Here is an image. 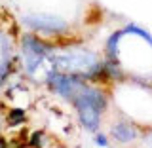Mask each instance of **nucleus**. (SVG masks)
Returning a JSON list of instances; mask_svg holds the SVG:
<instances>
[{"instance_id":"nucleus-1","label":"nucleus","mask_w":152,"mask_h":148,"mask_svg":"<svg viewBox=\"0 0 152 148\" xmlns=\"http://www.w3.org/2000/svg\"><path fill=\"white\" fill-rule=\"evenodd\" d=\"M72 101L78 108L80 122L84 123L88 129L95 131L99 127V120H101V112L107 106V97L103 91L95 87H88V85H80L72 95Z\"/></svg>"},{"instance_id":"nucleus-2","label":"nucleus","mask_w":152,"mask_h":148,"mask_svg":"<svg viewBox=\"0 0 152 148\" xmlns=\"http://www.w3.org/2000/svg\"><path fill=\"white\" fill-rule=\"evenodd\" d=\"M23 57H25L27 70L34 72L46 57V46L40 44L34 36H25L23 38Z\"/></svg>"},{"instance_id":"nucleus-3","label":"nucleus","mask_w":152,"mask_h":148,"mask_svg":"<svg viewBox=\"0 0 152 148\" xmlns=\"http://www.w3.org/2000/svg\"><path fill=\"white\" fill-rule=\"evenodd\" d=\"M25 25L31 27L32 31H40V32H59L65 28V21L55 15H46V13H32V15H27L25 19Z\"/></svg>"},{"instance_id":"nucleus-4","label":"nucleus","mask_w":152,"mask_h":148,"mask_svg":"<svg viewBox=\"0 0 152 148\" xmlns=\"http://www.w3.org/2000/svg\"><path fill=\"white\" fill-rule=\"evenodd\" d=\"M50 85L61 97L72 99L76 89L82 85V80L76 78V76H69V74H53V76H50Z\"/></svg>"},{"instance_id":"nucleus-5","label":"nucleus","mask_w":152,"mask_h":148,"mask_svg":"<svg viewBox=\"0 0 152 148\" xmlns=\"http://www.w3.org/2000/svg\"><path fill=\"white\" fill-rule=\"evenodd\" d=\"M114 137H116L118 141H131L133 137H135V129H131L126 123H118V125L114 127Z\"/></svg>"},{"instance_id":"nucleus-6","label":"nucleus","mask_w":152,"mask_h":148,"mask_svg":"<svg viewBox=\"0 0 152 148\" xmlns=\"http://www.w3.org/2000/svg\"><path fill=\"white\" fill-rule=\"evenodd\" d=\"M120 36H122V32L112 34L110 40H108V44H107V53L112 61H116V57H118V40H120Z\"/></svg>"},{"instance_id":"nucleus-7","label":"nucleus","mask_w":152,"mask_h":148,"mask_svg":"<svg viewBox=\"0 0 152 148\" xmlns=\"http://www.w3.org/2000/svg\"><path fill=\"white\" fill-rule=\"evenodd\" d=\"M127 32H131V34H137V36H141V38H145L146 42H148V44L152 46V36L148 34V32L146 31H142V28H139V27H135V25H129L126 28V31L122 32V34H127Z\"/></svg>"},{"instance_id":"nucleus-8","label":"nucleus","mask_w":152,"mask_h":148,"mask_svg":"<svg viewBox=\"0 0 152 148\" xmlns=\"http://www.w3.org/2000/svg\"><path fill=\"white\" fill-rule=\"evenodd\" d=\"M10 120H12V122H15V120L21 122V120H23V112H21V110H13L12 116H10Z\"/></svg>"},{"instance_id":"nucleus-9","label":"nucleus","mask_w":152,"mask_h":148,"mask_svg":"<svg viewBox=\"0 0 152 148\" xmlns=\"http://www.w3.org/2000/svg\"><path fill=\"white\" fill-rule=\"evenodd\" d=\"M0 69H2V70H0V82H2L4 76H6V72H8V63H4L2 66H0Z\"/></svg>"},{"instance_id":"nucleus-10","label":"nucleus","mask_w":152,"mask_h":148,"mask_svg":"<svg viewBox=\"0 0 152 148\" xmlns=\"http://www.w3.org/2000/svg\"><path fill=\"white\" fill-rule=\"evenodd\" d=\"M97 144H99V146H107V139H104L103 135H99V137H97Z\"/></svg>"}]
</instances>
